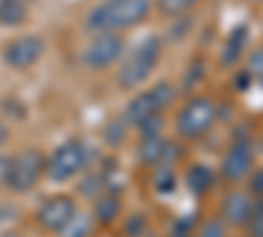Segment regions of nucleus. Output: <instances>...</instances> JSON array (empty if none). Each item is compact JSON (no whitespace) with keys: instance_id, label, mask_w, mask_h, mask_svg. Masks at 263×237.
I'll return each mask as SVG.
<instances>
[{"instance_id":"obj_11","label":"nucleus","mask_w":263,"mask_h":237,"mask_svg":"<svg viewBox=\"0 0 263 237\" xmlns=\"http://www.w3.org/2000/svg\"><path fill=\"white\" fill-rule=\"evenodd\" d=\"M253 200L245 195V192H232V195H227V203H224V216L229 224L234 227H242L248 224L250 213H253Z\"/></svg>"},{"instance_id":"obj_23","label":"nucleus","mask_w":263,"mask_h":237,"mask_svg":"<svg viewBox=\"0 0 263 237\" xmlns=\"http://www.w3.org/2000/svg\"><path fill=\"white\" fill-rule=\"evenodd\" d=\"M6 140H8V126H6L3 121H0V145H3Z\"/></svg>"},{"instance_id":"obj_21","label":"nucleus","mask_w":263,"mask_h":237,"mask_svg":"<svg viewBox=\"0 0 263 237\" xmlns=\"http://www.w3.org/2000/svg\"><path fill=\"white\" fill-rule=\"evenodd\" d=\"M8 169H11V158H3V156H0V185H6Z\"/></svg>"},{"instance_id":"obj_6","label":"nucleus","mask_w":263,"mask_h":237,"mask_svg":"<svg viewBox=\"0 0 263 237\" xmlns=\"http://www.w3.org/2000/svg\"><path fill=\"white\" fill-rule=\"evenodd\" d=\"M121 56H124V40L119 32H98L90 40V45L84 48V63L95 71L111 69Z\"/></svg>"},{"instance_id":"obj_20","label":"nucleus","mask_w":263,"mask_h":237,"mask_svg":"<svg viewBox=\"0 0 263 237\" xmlns=\"http://www.w3.org/2000/svg\"><path fill=\"white\" fill-rule=\"evenodd\" d=\"M203 237H224V227H221V222H211V224L203 229Z\"/></svg>"},{"instance_id":"obj_19","label":"nucleus","mask_w":263,"mask_h":237,"mask_svg":"<svg viewBox=\"0 0 263 237\" xmlns=\"http://www.w3.org/2000/svg\"><path fill=\"white\" fill-rule=\"evenodd\" d=\"M248 227H250V234L253 237H263V200L253 206V213L248 219Z\"/></svg>"},{"instance_id":"obj_1","label":"nucleus","mask_w":263,"mask_h":237,"mask_svg":"<svg viewBox=\"0 0 263 237\" xmlns=\"http://www.w3.org/2000/svg\"><path fill=\"white\" fill-rule=\"evenodd\" d=\"M150 0H105L87 13V29L98 32H119L142 24L150 16Z\"/></svg>"},{"instance_id":"obj_14","label":"nucleus","mask_w":263,"mask_h":237,"mask_svg":"<svg viewBox=\"0 0 263 237\" xmlns=\"http://www.w3.org/2000/svg\"><path fill=\"white\" fill-rule=\"evenodd\" d=\"M187 185L192 192H208L213 187V174L208 166H192L187 174Z\"/></svg>"},{"instance_id":"obj_9","label":"nucleus","mask_w":263,"mask_h":237,"mask_svg":"<svg viewBox=\"0 0 263 237\" xmlns=\"http://www.w3.org/2000/svg\"><path fill=\"white\" fill-rule=\"evenodd\" d=\"M77 216V208H74V200L66 198V195H58V198H50L45 200V206L40 208V224L50 229V232H63Z\"/></svg>"},{"instance_id":"obj_24","label":"nucleus","mask_w":263,"mask_h":237,"mask_svg":"<svg viewBox=\"0 0 263 237\" xmlns=\"http://www.w3.org/2000/svg\"><path fill=\"white\" fill-rule=\"evenodd\" d=\"M0 237H21V234H16V232H8V234H0Z\"/></svg>"},{"instance_id":"obj_16","label":"nucleus","mask_w":263,"mask_h":237,"mask_svg":"<svg viewBox=\"0 0 263 237\" xmlns=\"http://www.w3.org/2000/svg\"><path fill=\"white\" fill-rule=\"evenodd\" d=\"M200 0H158V11L166 16H182Z\"/></svg>"},{"instance_id":"obj_7","label":"nucleus","mask_w":263,"mask_h":237,"mask_svg":"<svg viewBox=\"0 0 263 237\" xmlns=\"http://www.w3.org/2000/svg\"><path fill=\"white\" fill-rule=\"evenodd\" d=\"M82 166H84V145L79 140H69L50 156L48 174H50L53 182H66V179H71Z\"/></svg>"},{"instance_id":"obj_26","label":"nucleus","mask_w":263,"mask_h":237,"mask_svg":"<svg viewBox=\"0 0 263 237\" xmlns=\"http://www.w3.org/2000/svg\"><path fill=\"white\" fill-rule=\"evenodd\" d=\"M253 3H263V0H253Z\"/></svg>"},{"instance_id":"obj_12","label":"nucleus","mask_w":263,"mask_h":237,"mask_svg":"<svg viewBox=\"0 0 263 237\" xmlns=\"http://www.w3.org/2000/svg\"><path fill=\"white\" fill-rule=\"evenodd\" d=\"M245 42H248V27H237L232 34H229V40H227V45H224V58H221V63L224 66H232V63H237L239 61V56H242V50H245Z\"/></svg>"},{"instance_id":"obj_5","label":"nucleus","mask_w":263,"mask_h":237,"mask_svg":"<svg viewBox=\"0 0 263 237\" xmlns=\"http://www.w3.org/2000/svg\"><path fill=\"white\" fill-rule=\"evenodd\" d=\"M42 171H45V158H42L37 150H24V153H18L16 158H11L6 185L13 192H29L40 182Z\"/></svg>"},{"instance_id":"obj_4","label":"nucleus","mask_w":263,"mask_h":237,"mask_svg":"<svg viewBox=\"0 0 263 237\" xmlns=\"http://www.w3.org/2000/svg\"><path fill=\"white\" fill-rule=\"evenodd\" d=\"M216 121V103L211 98H192L177 116V132L182 137H200Z\"/></svg>"},{"instance_id":"obj_2","label":"nucleus","mask_w":263,"mask_h":237,"mask_svg":"<svg viewBox=\"0 0 263 237\" xmlns=\"http://www.w3.org/2000/svg\"><path fill=\"white\" fill-rule=\"evenodd\" d=\"M161 61V40L158 37H147L140 45L132 50V56L124 58L121 69H119V87L121 90H135L137 84H142L153 71H156Z\"/></svg>"},{"instance_id":"obj_13","label":"nucleus","mask_w":263,"mask_h":237,"mask_svg":"<svg viewBox=\"0 0 263 237\" xmlns=\"http://www.w3.org/2000/svg\"><path fill=\"white\" fill-rule=\"evenodd\" d=\"M27 21V0H6L0 8V24L18 27Z\"/></svg>"},{"instance_id":"obj_25","label":"nucleus","mask_w":263,"mask_h":237,"mask_svg":"<svg viewBox=\"0 0 263 237\" xmlns=\"http://www.w3.org/2000/svg\"><path fill=\"white\" fill-rule=\"evenodd\" d=\"M3 3H6V0H0V8H3Z\"/></svg>"},{"instance_id":"obj_10","label":"nucleus","mask_w":263,"mask_h":237,"mask_svg":"<svg viewBox=\"0 0 263 237\" xmlns=\"http://www.w3.org/2000/svg\"><path fill=\"white\" fill-rule=\"evenodd\" d=\"M253 166V148L248 140H237L229 150H227V156H224V177L229 182H237V179H242L248 171Z\"/></svg>"},{"instance_id":"obj_18","label":"nucleus","mask_w":263,"mask_h":237,"mask_svg":"<svg viewBox=\"0 0 263 237\" xmlns=\"http://www.w3.org/2000/svg\"><path fill=\"white\" fill-rule=\"evenodd\" d=\"M126 121L124 119H119V121H111V124H108V129H105V140L108 142H111V145H119L124 137H126Z\"/></svg>"},{"instance_id":"obj_22","label":"nucleus","mask_w":263,"mask_h":237,"mask_svg":"<svg viewBox=\"0 0 263 237\" xmlns=\"http://www.w3.org/2000/svg\"><path fill=\"white\" fill-rule=\"evenodd\" d=\"M253 190L258 192V195H263V171H258V174L253 177Z\"/></svg>"},{"instance_id":"obj_3","label":"nucleus","mask_w":263,"mask_h":237,"mask_svg":"<svg viewBox=\"0 0 263 237\" xmlns=\"http://www.w3.org/2000/svg\"><path fill=\"white\" fill-rule=\"evenodd\" d=\"M171 103H174V87L168 82H158L156 87H150L147 93H140L137 98H132L126 103L124 121L140 126L142 121H147L153 116H161V111L168 108Z\"/></svg>"},{"instance_id":"obj_17","label":"nucleus","mask_w":263,"mask_h":237,"mask_svg":"<svg viewBox=\"0 0 263 237\" xmlns=\"http://www.w3.org/2000/svg\"><path fill=\"white\" fill-rule=\"evenodd\" d=\"M116 213H119V200H116V198H103V200L98 203V208H95V216H98L103 224L114 222Z\"/></svg>"},{"instance_id":"obj_8","label":"nucleus","mask_w":263,"mask_h":237,"mask_svg":"<svg viewBox=\"0 0 263 237\" xmlns=\"http://www.w3.org/2000/svg\"><path fill=\"white\" fill-rule=\"evenodd\" d=\"M45 56V40L40 34H24L16 37L11 45H6L3 50V61L11 69H29Z\"/></svg>"},{"instance_id":"obj_15","label":"nucleus","mask_w":263,"mask_h":237,"mask_svg":"<svg viewBox=\"0 0 263 237\" xmlns=\"http://www.w3.org/2000/svg\"><path fill=\"white\" fill-rule=\"evenodd\" d=\"M163 148H166V140L163 137H145L142 145H140V156L145 163H158L161 156H163Z\"/></svg>"}]
</instances>
